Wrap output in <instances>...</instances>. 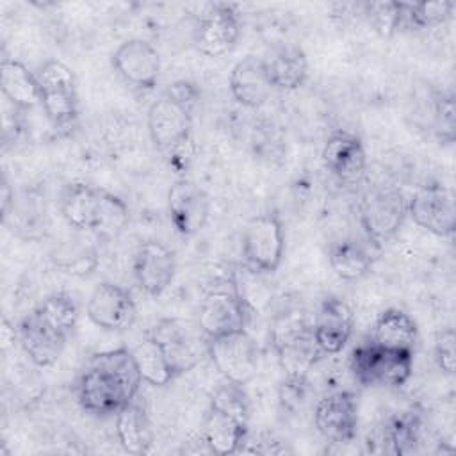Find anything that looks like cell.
<instances>
[{
  "instance_id": "ffe728a7",
  "label": "cell",
  "mask_w": 456,
  "mask_h": 456,
  "mask_svg": "<svg viewBox=\"0 0 456 456\" xmlns=\"http://www.w3.org/2000/svg\"><path fill=\"white\" fill-rule=\"evenodd\" d=\"M176 271L175 253L162 242H142L134 256V276L148 296H160L173 281Z\"/></svg>"
},
{
  "instance_id": "e0dca14e",
  "label": "cell",
  "mask_w": 456,
  "mask_h": 456,
  "mask_svg": "<svg viewBox=\"0 0 456 456\" xmlns=\"http://www.w3.org/2000/svg\"><path fill=\"white\" fill-rule=\"evenodd\" d=\"M317 431L330 442H349L358 428V397L351 390H338L319 399L314 410Z\"/></svg>"
},
{
  "instance_id": "836d02e7",
  "label": "cell",
  "mask_w": 456,
  "mask_h": 456,
  "mask_svg": "<svg viewBox=\"0 0 456 456\" xmlns=\"http://www.w3.org/2000/svg\"><path fill=\"white\" fill-rule=\"evenodd\" d=\"M454 96L452 93H438L435 96V130L444 142L454 141Z\"/></svg>"
},
{
  "instance_id": "cb8c5ba5",
  "label": "cell",
  "mask_w": 456,
  "mask_h": 456,
  "mask_svg": "<svg viewBox=\"0 0 456 456\" xmlns=\"http://www.w3.org/2000/svg\"><path fill=\"white\" fill-rule=\"evenodd\" d=\"M417 340V322L410 314L399 308H387L385 312H381L370 331L372 344L390 349H406L415 353Z\"/></svg>"
},
{
  "instance_id": "603a6c76",
  "label": "cell",
  "mask_w": 456,
  "mask_h": 456,
  "mask_svg": "<svg viewBox=\"0 0 456 456\" xmlns=\"http://www.w3.org/2000/svg\"><path fill=\"white\" fill-rule=\"evenodd\" d=\"M249 422L240 420L230 413L210 408L201 429L205 445L214 454H233L248 438Z\"/></svg>"
},
{
  "instance_id": "484cf974",
  "label": "cell",
  "mask_w": 456,
  "mask_h": 456,
  "mask_svg": "<svg viewBox=\"0 0 456 456\" xmlns=\"http://www.w3.org/2000/svg\"><path fill=\"white\" fill-rule=\"evenodd\" d=\"M265 69L273 89L294 91L308 78V59L303 48L287 45L265 61Z\"/></svg>"
},
{
  "instance_id": "5bb4252c",
  "label": "cell",
  "mask_w": 456,
  "mask_h": 456,
  "mask_svg": "<svg viewBox=\"0 0 456 456\" xmlns=\"http://www.w3.org/2000/svg\"><path fill=\"white\" fill-rule=\"evenodd\" d=\"M112 68L118 75L137 89L151 91L160 75V55L144 39L134 37L123 41L112 53Z\"/></svg>"
},
{
  "instance_id": "2e32d148",
  "label": "cell",
  "mask_w": 456,
  "mask_h": 456,
  "mask_svg": "<svg viewBox=\"0 0 456 456\" xmlns=\"http://www.w3.org/2000/svg\"><path fill=\"white\" fill-rule=\"evenodd\" d=\"M167 212L175 230L191 237L203 230L210 214L207 192L189 178L176 180L167 192Z\"/></svg>"
},
{
  "instance_id": "4dcf8cb0",
  "label": "cell",
  "mask_w": 456,
  "mask_h": 456,
  "mask_svg": "<svg viewBox=\"0 0 456 456\" xmlns=\"http://www.w3.org/2000/svg\"><path fill=\"white\" fill-rule=\"evenodd\" d=\"M387 440L390 442V451L394 454L415 452L422 440V422L419 415L404 411L394 417L387 428Z\"/></svg>"
},
{
  "instance_id": "277c9868",
  "label": "cell",
  "mask_w": 456,
  "mask_h": 456,
  "mask_svg": "<svg viewBox=\"0 0 456 456\" xmlns=\"http://www.w3.org/2000/svg\"><path fill=\"white\" fill-rule=\"evenodd\" d=\"M358 210L365 235L379 246L401 230L408 216V200L397 187L379 185L363 194Z\"/></svg>"
},
{
  "instance_id": "f546056e",
  "label": "cell",
  "mask_w": 456,
  "mask_h": 456,
  "mask_svg": "<svg viewBox=\"0 0 456 456\" xmlns=\"http://www.w3.org/2000/svg\"><path fill=\"white\" fill-rule=\"evenodd\" d=\"M454 7V2H401V28L419 30L442 25L452 18Z\"/></svg>"
},
{
  "instance_id": "83f0119b",
  "label": "cell",
  "mask_w": 456,
  "mask_h": 456,
  "mask_svg": "<svg viewBox=\"0 0 456 456\" xmlns=\"http://www.w3.org/2000/svg\"><path fill=\"white\" fill-rule=\"evenodd\" d=\"M328 262L333 273L347 281L363 278L372 267L370 253L356 240L344 239L330 248Z\"/></svg>"
},
{
  "instance_id": "44dd1931",
  "label": "cell",
  "mask_w": 456,
  "mask_h": 456,
  "mask_svg": "<svg viewBox=\"0 0 456 456\" xmlns=\"http://www.w3.org/2000/svg\"><path fill=\"white\" fill-rule=\"evenodd\" d=\"M354 315L349 305L338 297H326L315 315L312 331L322 354L340 353L351 340Z\"/></svg>"
},
{
  "instance_id": "4fadbf2b",
  "label": "cell",
  "mask_w": 456,
  "mask_h": 456,
  "mask_svg": "<svg viewBox=\"0 0 456 456\" xmlns=\"http://www.w3.org/2000/svg\"><path fill=\"white\" fill-rule=\"evenodd\" d=\"M86 312L94 326L107 331H125L134 326L137 317L135 301L130 292L110 281L94 287Z\"/></svg>"
},
{
  "instance_id": "d590c367",
  "label": "cell",
  "mask_w": 456,
  "mask_h": 456,
  "mask_svg": "<svg viewBox=\"0 0 456 456\" xmlns=\"http://www.w3.org/2000/svg\"><path fill=\"white\" fill-rule=\"evenodd\" d=\"M14 338H16L14 328H11L9 322H7V319H4V321H2V342H4V347H7L9 344H12Z\"/></svg>"
},
{
  "instance_id": "52a82bcc",
  "label": "cell",
  "mask_w": 456,
  "mask_h": 456,
  "mask_svg": "<svg viewBox=\"0 0 456 456\" xmlns=\"http://www.w3.org/2000/svg\"><path fill=\"white\" fill-rule=\"evenodd\" d=\"M37 75L41 107L55 128H69L78 114L77 80L73 71L61 61H46Z\"/></svg>"
},
{
  "instance_id": "7c38bea8",
  "label": "cell",
  "mask_w": 456,
  "mask_h": 456,
  "mask_svg": "<svg viewBox=\"0 0 456 456\" xmlns=\"http://www.w3.org/2000/svg\"><path fill=\"white\" fill-rule=\"evenodd\" d=\"M408 216L422 230L449 237L456 226L454 192L442 183L420 185L408 200Z\"/></svg>"
},
{
  "instance_id": "30bf717a",
  "label": "cell",
  "mask_w": 456,
  "mask_h": 456,
  "mask_svg": "<svg viewBox=\"0 0 456 456\" xmlns=\"http://www.w3.org/2000/svg\"><path fill=\"white\" fill-rule=\"evenodd\" d=\"M274 347L280 365L290 379H306L319 354H322L314 338L312 326L296 317H287L276 326Z\"/></svg>"
},
{
  "instance_id": "d4e9b609",
  "label": "cell",
  "mask_w": 456,
  "mask_h": 456,
  "mask_svg": "<svg viewBox=\"0 0 456 456\" xmlns=\"http://www.w3.org/2000/svg\"><path fill=\"white\" fill-rule=\"evenodd\" d=\"M0 87L5 98L18 109H34L41 105L37 75L23 62L4 57L0 62Z\"/></svg>"
},
{
  "instance_id": "6da1fadb",
  "label": "cell",
  "mask_w": 456,
  "mask_h": 456,
  "mask_svg": "<svg viewBox=\"0 0 456 456\" xmlns=\"http://www.w3.org/2000/svg\"><path fill=\"white\" fill-rule=\"evenodd\" d=\"M142 378L130 349L119 347L94 354L78 374L77 401L91 415H116L134 401Z\"/></svg>"
},
{
  "instance_id": "ac0fdd59",
  "label": "cell",
  "mask_w": 456,
  "mask_h": 456,
  "mask_svg": "<svg viewBox=\"0 0 456 456\" xmlns=\"http://www.w3.org/2000/svg\"><path fill=\"white\" fill-rule=\"evenodd\" d=\"M18 338L27 356L37 367H50L61 358L69 337L34 308L21 319L18 326Z\"/></svg>"
},
{
  "instance_id": "d6a6232c",
  "label": "cell",
  "mask_w": 456,
  "mask_h": 456,
  "mask_svg": "<svg viewBox=\"0 0 456 456\" xmlns=\"http://www.w3.org/2000/svg\"><path fill=\"white\" fill-rule=\"evenodd\" d=\"M363 9L369 21L385 36L394 34L403 25L401 2H367L363 4Z\"/></svg>"
},
{
  "instance_id": "7a4b0ae2",
  "label": "cell",
  "mask_w": 456,
  "mask_h": 456,
  "mask_svg": "<svg viewBox=\"0 0 456 456\" xmlns=\"http://www.w3.org/2000/svg\"><path fill=\"white\" fill-rule=\"evenodd\" d=\"M59 207L66 223L84 232L116 235L128 223V207L121 198L86 183H69Z\"/></svg>"
},
{
  "instance_id": "d6986e66",
  "label": "cell",
  "mask_w": 456,
  "mask_h": 456,
  "mask_svg": "<svg viewBox=\"0 0 456 456\" xmlns=\"http://www.w3.org/2000/svg\"><path fill=\"white\" fill-rule=\"evenodd\" d=\"M326 169L344 183H356L367 169V153L362 139L347 130L333 132L322 148Z\"/></svg>"
},
{
  "instance_id": "ba28073f",
  "label": "cell",
  "mask_w": 456,
  "mask_h": 456,
  "mask_svg": "<svg viewBox=\"0 0 456 456\" xmlns=\"http://www.w3.org/2000/svg\"><path fill=\"white\" fill-rule=\"evenodd\" d=\"M248 305L233 281H223L210 289L200 306L198 324L208 338L246 330Z\"/></svg>"
},
{
  "instance_id": "7402d4cb",
  "label": "cell",
  "mask_w": 456,
  "mask_h": 456,
  "mask_svg": "<svg viewBox=\"0 0 456 456\" xmlns=\"http://www.w3.org/2000/svg\"><path fill=\"white\" fill-rule=\"evenodd\" d=\"M273 86L267 77L265 59L242 57L230 71V93L237 103L248 109L262 107L271 96Z\"/></svg>"
},
{
  "instance_id": "3957f363",
  "label": "cell",
  "mask_w": 456,
  "mask_h": 456,
  "mask_svg": "<svg viewBox=\"0 0 456 456\" xmlns=\"http://www.w3.org/2000/svg\"><path fill=\"white\" fill-rule=\"evenodd\" d=\"M351 372L363 387H403L413 372V353L369 340L353 349Z\"/></svg>"
},
{
  "instance_id": "e575fe53",
  "label": "cell",
  "mask_w": 456,
  "mask_h": 456,
  "mask_svg": "<svg viewBox=\"0 0 456 456\" xmlns=\"http://www.w3.org/2000/svg\"><path fill=\"white\" fill-rule=\"evenodd\" d=\"M454 330L452 328H445L442 331L436 333L435 338V362L438 365V369L445 374H452L454 372Z\"/></svg>"
},
{
  "instance_id": "8992f818",
  "label": "cell",
  "mask_w": 456,
  "mask_h": 456,
  "mask_svg": "<svg viewBox=\"0 0 456 456\" xmlns=\"http://www.w3.org/2000/svg\"><path fill=\"white\" fill-rule=\"evenodd\" d=\"M151 337L159 342L164 356L175 374H185L192 370L208 354V337L203 333L200 324L185 319H162Z\"/></svg>"
},
{
  "instance_id": "8fae6325",
  "label": "cell",
  "mask_w": 456,
  "mask_h": 456,
  "mask_svg": "<svg viewBox=\"0 0 456 456\" xmlns=\"http://www.w3.org/2000/svg\"><path fill=\"white\" fill-rule=\"evenodd\" d=\"M192 116L194 110L164 91L148 110V132L155 148L171 153L189 142Z\"/></svg>"
},
{
  "instance_id": "f1b7e54d",
  "label": "cell",
  "mask_w": 456,
  "mask_h": 456,
  "mask_svg": "<svg viewBox=\"0 0 456 456\" xmlns=\"http://www.w3.org/2000/svg\"><path fill=\"white\" fill-rule=\"evenodd\" d=\"M132 354L142 381L153 387H164L171 379H175V374L164 356V351L153 337L146 338L135 349H132Z\"/></svg>"
},
{
  "instance_id": "9c48e42d",
  "label": "cell",
  "mask_w": 456,
  "mask_h": 456,
  "mask_svg": "<svg viewBox=\"0 0 456 456\" xmlns=\"http://www.w3.org/2000/svg\"><path fill=\"white\" fill-rule=\"evenodd\" d=\"M208 356L226 381L246 385L260 367V351L246 330L208 338Z\"/></svg>"
},
{
  "instance_id": "9a60e30c",
  "label": "cell",
  "mask_w": 456,
  "mask_h": 456,
  "mask_svg": "<svg viewBox=\"0 0 456 456\" xmlns=\"http://www.w3.org/2000/svg\"><path fill=\"white\" fill-rule=\"evenodd\" d=\"M239 36L240 23L232 5L212 4L198 21L194 46L205 57H221L233 50Z\"/></svg>"
},
{
  "instance_id": "4316f807",
  "label": "cell",
  "mask_w": 456,
  "mask_h": 456,
  "mask_svg": "<svg viewBox=\"0 0 456 456\" xmlns=\"http://www.w3.org/2000/svg\"><path fill=\"white\" fill-rule=\"evenodd\" d=\"M116 435L130 454H144L151 449V428L146 413L132 401L116 413Z\"/></svg>"
},
{
  "instance_id": "1f68e13d",
  "label": "cell",
  "mask_w": 456,
  "mask_h": 456,
  "mask_svg": "<svg viewBox=\"0 0 456 456\" xmlns=\"http://www.w3.org/2000/svg\"><path fill=\"white\" fill-rule=\"evenodd\" d=\"M36 308L41 312V315L48 322H52L57 330H61L68 337L73 333V330L78 322L77 303L66 292H55V294L48 296Z\"/></svg>"
},
{
  "instance_id": "5b68a950",
  "label": "cell",
  "mask_w": 456,
  "mask_h": 456,
  "mask_svg": "<svg viewBox=\"0 0 456 456\" xmlns=\"http://www.w3.org/2000/svg\"><path fill=\"white\" fill-rule=\"evenodd\" d=\"M283 226L274 212L258 214L246 223L240 253L248 269L253 273H274L283 260Z\"/></svg>"
}]
</instances>
